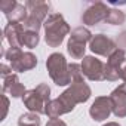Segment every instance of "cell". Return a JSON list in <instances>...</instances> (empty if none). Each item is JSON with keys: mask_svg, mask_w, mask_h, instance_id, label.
Segmentation results:
<instances>
[{"mask_svg": "<svg viewBox=\"0 0 126 126\" xmlns=\"http://www.w3.org/2000/svg\"><path fill=\"white\" fill-rule=\"evenodd\" d=\"M45 33H46V43L52 47L61 45V42L64 40V36L70 31L68 24L64 21L59 14H52L46 18L45 21Z\"/></svg>", "mask_w": 126, "mask_h": 126, "instance_id": "cell-1", "label": "cell"}, {"mask_svg": "<svg viewBox=\"0 0 126 126\" xmlns=\"http://www.w3.org/2000/svg\"><path fill=\"white\" fill-rule=\"evenodd\" d=\"M46 67L49 70L50 77L53 79V82L58 86H64V85L71 83L70 70H68V65H67V61H65L64 55L52 53L46 62Z\"/></svg>", "mask_w": 126, "mask_h": 126, "instance_id": "cell-2", "label": "cell"}, {"mask_svg": "<svg viewBox=\"0 0 126 126\" xmlns=\"http://www.w3.org/2000/svg\"><path fill=\"white\" fill-rule=\"evenodd\" d=\"M49 94H50L49 86L42 83L37 89H33L24 95V102L31 111L45 113V107L49 102Z\"/></svg>", "mask_w": 126, "mask_h": 126, "instance_id": "cell-3", "label": "cell"}, {"mask_svg": "<svg viewBox=\"0 0 126 126\" xmlns=\"http://www.w3.org/2000/svg\"><path fill=\"white\" fill-rule=\"evenodd\" d=\"M6 58L11 62V70H15V71H27L37 64V58L33 53L30 52L22 53L21 49H16V47H12L6 53Z\"/></svg>", "mask_w": 126, "mask_h": 126, "instance_id": "cell-4", "label": "cell"}, {"mask_svg": "<svg viewBox=\"0 0 126 126\" xmlns=\"http://www.w3.org/2000/svg\"><path fill=\"white\" fill-rule=\"evenodd\" d=\"M91 31L83 28V27H79L76 30L71 31V36H70V40H68V53L73 56V58H82L83 53H85V45L88 40H91Z\"/></svg>", "mask_w": 126, "mask_h": 126, "instance_id": "cell-5", "label": "cell"}, {"mask_svg": "<svg viewBox=\"0 0 126 126\" xmlns=\"http://www.w3.org/2000/svg\"><path fill=\"white\" fill-rule=\"evenodd\" d=\"M125 62H126L125 50L123 49H116L108 56V62H107V65H105V79H108V80H117L120 77L122 67H123Z\"/></svg>", "mask_w": 126, "mask_h": 126, "instance_id": "cell-6", "label": "cell"}, {"mask_svg": "<svg viewBox=\"0 0 126 126\" xmlns=\"http://www.w3.org/2000/svg\"><path fill=\"white\" fill-rule=\"evenodd\" d=\"M82 73L91 80L105 79V65L94 56H86L82 62Z\"/></svg>", "mask_w": 126, "mask_h": 126, "instance_id": "cell-7", "label": "cell"}, {"mask_svg": "<svg viewBox=\"0 0 126 126\" xmlns=\"http://www.w3.org/2000/svg\"><path fill=\"white\" fill-rule=\"evenodd\" d=\"M108 11H110V9H108L104 3L96 2V3H92V5L85 11L82 19H83V22L88 24V25H95V24H98V22L102 21V19L105 21Z\"/></svg>", "mask_w": 126, "mask_h": 126, "instance_id": "cell-8", "label": "cell"}, {"mask_svg": "<svg viewBox=\"0 0 126 126\" xmlns=\"http://www.w3.org/2000/svg\"><path fill=\"white\" fill-rule=\"evenodd\" d=\"M91 49L92 52L98 53V55H104V56H110L114 50H116V45L113 40H110L107 36L104 34H98L95 37L91 39Z\"/></svg>", "mask_w": 126, "mask_h": 126, "instance_id": "cell-9", "label": "cell"}, {"mask_svg": "<svg viewBox=\"0 0 126 126\" xmlns=\"http://www.w3.org/2000/svg\"><path fill=\"white\" fill-rule=\"evenodd\" d=\"M111 110H113V108H111V101H110V98H107V96H99V98H96L95 102L92 104L89 113H91V116H92L94 120L101 122V120H104V119H107V117L110 116V111H111Z\"/></svg>", "mask_w": 126, "mask_h": 126, "instance_id": "cell-10", "label": "cell"}, {"mask_svg": "<svg viewBox=\"0 0 126 126\" xmlns=\"http://www.w3.org/2000/svg\"><path fill=\"white\" fill-rule=\"evenodd\" d=\"M111 108L116 116L125 117L126 116V85L119 86L110 96Z\"/></svg>", "mask_w": 126, "mask_h": 126, "instance_id": "cell-11", "label": "cell"}, {"mask_svg": "<svg viewBox=\"0 0 126 126\" xmlns=\"http://www.w3.org/2000/svg\"><path fill=\"white\" fill-rule=\"evenodd\" d=\"M24 25L19 22H9L5 28V36L12 47L19 49L22 46V34H24Z\"/></svg>", "mask_w": 126, "mask_h": 126, "instance_id": "cell-12", "label": "cell"}, {"mask_svg": "<svg viewBox=\"0 0 126 126\" xmlns=\"http://www.w3.org/2000/svg\"><path fill=\"white\" fill-rule=\"evenodd\" d=\"M28 12H30V18L40 22L46 18L47 15V11H49V3H45V2H27L25 3Z\"/></svg>", "mask_w": 126, "mask_h": 126, "instance_id": "cell-13", "label": "cell"}, {"mask_svg": "<svg viewBox=\"0 0 126 126\" xmlns=\"http://www.w3.org/2000/svg\"><path fill=\"white\" fill-rule=\"evenodd\" d=\"M3 91L5 92L9 91L11 95L15 96V98L24 95V92H25L24 86L19 83V80H18V77L15 74H11L9 77H3Z\"/></svg>", "mask_w": 126, "mask_h": 126, "instance_id": "cell-14", "label": "cell"}, {"mask_svg": "<svg viewBox=\"0 0 126 126\" xmlns=\"http://www.w3.org/2000/svg\"><path fill=\"white\" fill-rule=\"evenodd\" d=\"M125 14L122 11H117V9H110L108 14H107V18L105 21L111 25H119V24H123L125 22Z\"/></svg>", "mask_w": 126, "mask_h": 126, "instance_id": "cell-15", "label": "cell"}, {"mask_svg": "<svg viewBox=\"0 0 126 126\" xmlns=\"http://www.w3.org/2000/svg\"><path fill=\"white\" fill-rule=\"evenodd\" d=\"M39 125H40V119L34 113H27L21 116L18 122V126H39Z\"/></svg>", "mask_w": 126, "mask_h": 126, "instance_id": "cell-16", "label": "cell"}, {"mask_svg": "<svg viewBox=\"0 0 126 126\" xmlns=\"http://www.w3.org/2000/svg\"><path fill=\"white\" fill-rule=\"evenodd\" d=\"M39 43V34L36 31H24L22 34V46L25 45L27 47H34Z\"/></svg>", "mask_w": 126, "mask_h": 126, "instance_id": "cell-17", "label": "cell"}, {"mask_svg": "<svg viewBox=\"0 0 126 126\" xmlns=\"http://www.w3.org/2000/svg\"><path fill=\"white\" fill-rule=\"evenodd\" d=\"M15 6H16V2H14V0H3L0 3V9H2V12H5V15H8Z\"/></svg>", "mask_w": 126, "mask_h": 126, "instance_id": "cell-18", "label": "cell"}, {"mask_svg": "<svg viewBox=\"0 0 126 126\" xmlns=\"http://www.w3.org/2000/svg\"><path fill=\"white\" fill-rule=\"evenodd\" d=\"M46 126H67V125L62 122V120H59V119H50V122Z\"/></svg>", "mask_w": 126, "mask_h": 126, "instance_id": "cell-19", "label": "cell"}, {"mask_svg": "<svg viewBox=\"0 0 126 126\" xmlns=\"http://www.w3.org/2000/svg\"><path fill=\"white\" fill-rule=\"evenodd\" d=\"M117 43H119V46H122V47H126V31H125V33H122V34L119 36V39H117Z\"/></svg>", "mask_w": 126, "mask_h": 126, "instance_id": "cell-20", "label": "cell"}, {"mask_svg": "<svg viewBox=\"0 0 126 126\" xmlns=\"http://www.w3.org/2000/svg\"><path fill=\"white\" fill-rule=\"evenodd\" d=\"M105 126H119V125H117V123H107Z\"/></svg>", "mask_w": 126, "mask_h": 126, "instance_id": "cell-21", "label": "cell"}]
</instances>
